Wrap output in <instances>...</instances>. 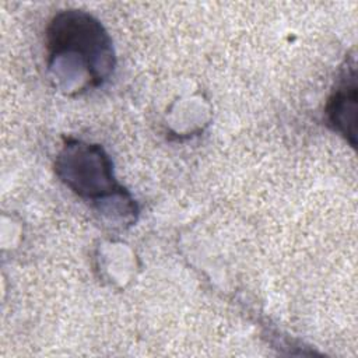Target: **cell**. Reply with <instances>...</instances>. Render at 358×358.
I'll use <instances>...</instances> for the list:
<instances>
[{"label":"cell","instance_id":"cell-1","mask_svg":"<svg viewBox=\"0 0 358 358\" xmlns=\"http://www.w3.org/2000/svg\"><path fill=\"white\" fill-rule=\"evenodd\" d=\"M46 49L49 66L64 57L70 62L78 60L92 88L102 85L115 69V53L108 32L85 11L57 13L46 28Z\"/></svg>","mask_w":358,"mask_h":358},{"label":"cell","instance_id":"cell-2","mask_svg":"<svg viewBox=\"0 0 358 358\" xmlns=\"http://www.w3.org/2000/svg\"><path fill=\"white\" fill-rule=\"evenodd\" d=\"M56 175L83 199L95 204L108 199L133 200L130 193L117 183L109 155L98 144L67 138L55 162Z\"/></svg>","mask_w":358,"mask_h":358},{"label":"cell","instance_id":"cell-3","mask_svg":"<svg viewBox=\"0 0 358 358\" xmlns=\"http://www.w3.org/2000/svg\"><path fill=\"white\" fill-rule=\"evenodd\" d=\"M355 67L345 70L341 80L327 99L324 108L326 123L336 133L343 136L352 147H355L357 127V81Z\"/></svg>","mask_w":358,"mask_h":358}]
</instances>
